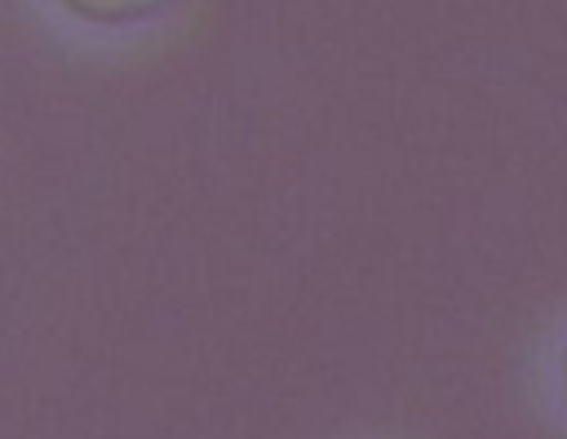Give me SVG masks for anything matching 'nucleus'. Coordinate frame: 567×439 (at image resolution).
<instances>
[{
  "label": "nucleus",
  "instance_id": "obj_2",
  "mask_svg": "<svg viewBox=\"0 0 567 439\" xmlns=\"http://www.w3.org/2000/svg\"><path fill=\"white\" fill-rule=\"evenodd\" d=\"M559 381H564V392H567V346H564V354H559Z\"/></svg>",
  "mask_w": 567,
  "mask_h": 439
},
{
  "label": "nucleus",
  "instance_id": "obj_1",
  "mask_svg": "<svg viewBox=\"0 0 567 439\" xmlns=\"http://www.w3.org/2000/svg\"><path fill=\"white\" fill-rule=\"evenodd\" d=\"M66 17L90 28H128L156 20L172 9V0H55Z\"/></svg>",
  "mask_w": 567,
  "mask_h": 439
}]
</instances>
